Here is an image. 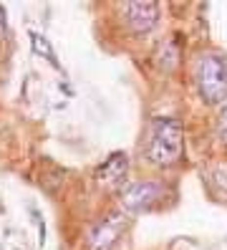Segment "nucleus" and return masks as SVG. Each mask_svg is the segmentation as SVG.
<instances>
[{
  "instance_id": "obj_1",
  "label": "nucleus",
  "mask_w": 227,
  "mask_h": 250,
  "mask_svg": "<svg viewBox=\"0 0 227 250\" xmlns=\"http://www.w3.org/2000/svg\"><path fill=\"white\" fill-rule=\"evenodd\" d=\"M182 146H185V134H182V124L169 116H159L151 122L144 152L146 159L157 167H172L182 157Z\"/></svg>"
},
{
  "instance_id": "obj_2",
  "label": "nucleus",
  "mask_w": 227,
  "mask_h": 250,
  "mask_svg": "<svg viewBox=\"0 0 227 250\" xmlns=\"http://www.w3.org/2000/svg\"><path fill=\"white\" fill-rule=\"evenodd\" d=\"M197 86L207 104H222L227 99V58L202 53L197 61Z\"/></svg>"
},
{
  "instance_id": "obj_3",
  "label": "nucleus",
  "mask_w": 227,
  "mask_h": 250,
  "mask_svg": "<svg viewBox=\"0 0 227 250\" xmlns=\"http://www.w3.org/2000/svg\"><path fill=\"white\" fill-rule=\"evenodd\" d=\"M124 228H126V220H124L121 212L103 215L99 223L88 230V235H86L88 250H114V245L119 243Z\"/></svg>"
},
{
  "instance_id": "obj_4",
  "label": "nucleus",
  "mask_w": 227,
  "mask_h": 250,
  "mask_svg": "<svg viewBox=\"0 0 227 250\" xmlns=\"http://www.w3.org/2000/svg\"><path fill=\"white\" fill-rule=\"evenodd\" d=\"M166 195V189L162 182H136V185H129L121 195V202L129 212H144Z\"/></svg>"
},
{
  "instance_id": "obj_5",
  "label": "nucleus",
  "mask_w": 227,
  "mask_h": 250,
  "mask_svg": "<svg viewBox=\"0 0 227 250\" xmlns=\"http://www.w3.org/2000/svg\"><path fill=\"white\" fill-rule=\"evenodd\" d=\"M124 16H126V23L131 25V31L146 33L159 21V5L149 3V0H142V3H129L124 8Z\"/></svg>"
},
{
  "instance_id": "obj_6",
  "label": "nucleus",
  "mask_w": 227,
  "mask_h": 250,
  "mask_svg": "<svg viewBox=\"0 0 227 250\" xmlns=\"http://www.w3.org/2000/svg\"><path fill=\"white\" fill-rule=\"evenodd\" d=\"M126 172H129V159H126V154L119 152V154H111L96 169V180L101 185H106V187H119L121 182H124Z\"/></svg>"
},
{
  "instance_id": "obj_7",
  "label": "nucleus",
  "mask_w": 227,
  "mask_h": 250,
  "mask_svg": "<svg viewBox=\"0 0 227 250\" xmlns=\"http://www.w3.org/2000/svg\"><path fill=\"white\" fill-rule=\"evenodd\" d=\"M30 38H33V51H41L43 56H48V58H53V53H51V48H48V43H45L41 36H36V33H30ZM56 61V58H53Z\"/></svg>"
},
{
  "instance_id": "obj_8",
  "label": "nucleus",
  "mask_w": 227,
  "mask_h": 250,
  "mask_svg": "<svg viewBox=\"0 0 227 250\" xmlns=\"http://www.w3.org/2000/svg\"><path fill=\"white\" fill-rule=\"evenodd\" d=\"M220 137H222V142L227 144V106H225L222 114H220Z\"/></svg>"
}]
</instances>
